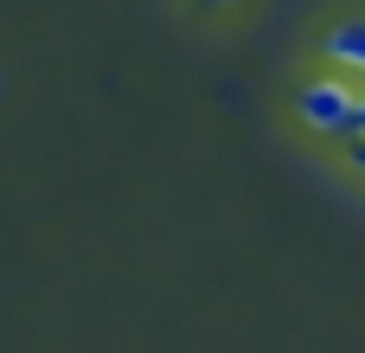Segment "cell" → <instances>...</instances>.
Wrapping results in <instances>:
<instances>
[{"label": "cell", "mask_w": 365, "mask_h": 353, "mask_svg": "<svg viewBox=\"0 0 365 353\" xmlns=\"http://www.w3.org/2000/svg\"><path fill=\"white\" fill-rule=\"evenodd\" d=\"M327 58H334V64H353V71L365 77V13L340 19V26L327 32Z\"/></svg>", "instance_id": "cell-1"}]
</instances>
